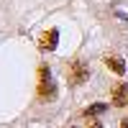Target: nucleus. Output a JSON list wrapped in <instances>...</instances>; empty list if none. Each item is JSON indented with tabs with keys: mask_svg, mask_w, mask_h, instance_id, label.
Segmentation results:
<instances>
[{
	"mask_svg": "<svg viewBox=\"0 0 128 128\" xmlns=\"http://www.w3.org/2000/svg\"><path fill=\"white\" fill-rule=\"evenodd\" d=\"M56 41H59V31L56 28H49L38 36V49L41 51H54L56 49Z\"/></svg>",
	"mask_w": 128,
	"mask_h": 128,
	"instance_id": "3",
	"label": "nucleus"
},
{
	"mask_svg": "<svg viewBox=\"0 0 128 128\" xmlns=\"http://www.w3.org/2000/svg\"><path fill=\"white\" fill-rule=\"evenodd\" d=\"M120 128H128V118H123V120H120Z\"/></svg>",
	"mask_w": 128,
	"mask_h": 128,
	"instance_id": "8",
	"label": "nucleus"
},
{
	"mask_svg": "<svg viewBox=\"0 0 128 128\" xmlns=\"http://www.w3.org/2000/svg\"><path fill=\"white\" fill-rule=\"evenodd\" d=\"M87 128H102V123H98V120H92V123H87Z\"/></svg>",
	"mask_w": 128,
	"mask_h": 128,
	"instance_id": "7",
	"label": "nucleus"
},
{
	"mask_svg": "<svg viewBox=\"0 0 128 128\" xmlns=\"http://www.w3.org/2000/svg\"><path fill=\"white\" fill-rule=\"evenodd\" d=\"M36 98L41 102H51L56 100V84L51 82V72L46 64H41L38 67V87H36Z\"/></svg>",
	"mask_w": 128,
	"mask_h": 128,
	"instance_id": "2",
	"label": "nucleus"
},
{
	"mask_svg": "<svg viewBox=\"0 0 128 128\" xmlns=\"http://www.w3.org/2000/svg\"><path fill=\"white\" fill-rule=\"evenodd\" d=\"M105 67H108L110 72H115V74H123V72H126V62H123L120 56L110 54V56H105Z\"/></svg>",
	"mask_w": 128,
	"mask_h": 128,
	"instance_id": "5",
	"label": "nucleus"
},
{
	"mask_svg": "<svg viewBox=\"0 0 128 128\" xmlns=\"http://www.w3.org/2000/svg\"><path fill=\"white\" fill-rule=\"evenodd\" d=\"M113 105H115V108H126V105H128V84L118 82L113 87Z\"/></svg>",
	"mask_w": 128,
	"mask_h": 128,
	"instance_id": "4",
	"label": "nucleus"
},
{
	"mask_svg": "<svg viewBox=\"0 0 128 128\" xmlns=\"http://www.w3.org/2000/svg\"><path fill=\"white\" fill-rule=\"evenodd\" d=\"M64 74H67V82L72 84V87H80V84H84L87 82V77H90V69H87V62L84 59H80V56H74L72 62H67L64 64Z\"/></svg>",
	"mask_w": 128,
	"mask_h": 128,
	"instance_id": "1",
	"label": "nucleus"
},
{
	"mask_svg": "<svg viewBox=\"0 0 128 128\" xmlns=\"http://www.w3.org/2000/svg\"><path fill=\"white\" fill-rule=\"evenodd\" d=\"M108 110V105L105 102H95V105H90V108H84V115H100V113H105Z\"/></svg>",
	"mask_w": 128,
	"mask_h": 128,
	"instance_id": "6",
	"label": "nucleus"
}]
</instances>
